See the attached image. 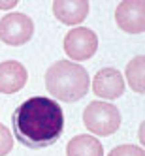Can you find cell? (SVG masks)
<instances>
[{
	"mask_svg": "<svg viewBox=\"0 0 145 156\" xmlns=\"http://www.w3.org/2000/svg\"><path fill=\"white\" fill-rule=\"evenodd\" d=\"M92 92L102 100H117L125 94V79L117 68H102L92 79Z\"/></svg>",
	"mask_w": 145,
	"mask_h": 156,
	"instance_id": "cell-7",
	"label": "cell"
},
{
	"mask_svg": "<svg viewBox=\"0 0 145 156\" xmlns=\"http://www.w3.org/2000/svg\"><path fill=\"white\" fill-rule=\"evenodd\" d=\"M83 124L94 136H113L121 128V111L109 102L94 100L83 111Z\"/></svg>",
	"mask_w": 145,
	"mask_h": 156,
	"instance_id": "cell-3",
	"label": "cell"
},
{
	"mask_svg": "<svg viewBox=\"0 0 145 156\" xmlns=\"http://www.w3.org/2000/svg\"><path fill=\"white\" fill-rule=\"evenodd\" d=\"M17 4V0H0V9H13Z\"/></svg>",
	"mask_w": 145,
	"mask_h": 156,
	"instance_id": "cell-14",
	"label": "cell"
},
{
	"mask_svg": "<svg viewBox=\"0 0 145 156\" xmlns=\"http://www.w3.org/2000/svg\"><path fill=\"white\" fill-rule=\"evenodd\" d=\"M53 13L62 25H81L89 15V0H55Z\"/></svg>",
	"mask_w": 145,
	"mask_h": 156,
	"instance_id": "cell-9",
	"label": "cell"
},
{
	"mask_svg": "<svg viewBox=\"0 0 145 156\" xmlns=\"http://www.w3.org/2000/svg\"><path fill=\"white\" fill-rule=\"evenodd\" d=\"M143 141H145V137H143V124L140 126V143L143 145Z\"/></svg>",
	"mask_w": 145,
	"mask_h": 156,
	"instance_id": "cell-15",
	"label": "cell"
},
{
	"mask_svg": "<svg viewBox=\"0 0 145 156\" xmlns=\"http://www.w3.org/2000/svg\"><path fill=\"white\" fill-rule=\"evenodd\" d=\"M12 149H13V136H12V132H9L8 126H4L0 122V156L9 154Z\"/></svg>",
	"mask_w": 145,
	"mask_h": 156,
	"instance_id": "cell-12",
	"label": "cell"
},
{
	"mask_svg": "<svg viewBox=\"0 0 145 156\" xmlns=\"http://www.w3.org/2000/svg\"><path fill=\"white\" fill-rule=\"evenodd\" d=\"M107 156H145V152L138 145H119V147L111 149Z\"/></svg>",
	"mask_w": 145,
	"mask_h": 156,
	"instance_id": "cell-13",
	"label": "cell"
},
{
	"mask_svg": "<svg viewBox=\"0 0 145 156\" xmlns=\"http://www.w3.org/2000/svg\"><path fill=\"white\" fill-rule=\"evenodd\" d=\"M66 156H104L102 141L94 136L79 133L68 141L66 145Z\"/></svg>",
	"mask_w": 145,
	"mask_h": 156,
	"instance_id": "cell-10",
	"label": "cell"
},
{
	"mask_svg": "<svg viewBox=\"0 0 145 156\" xmlns=\"http://www.w3.org/2000/svg\"><path fill=\"white\" fill-rule=\"evenodd\" d=\"M143 66H145V58L143 55H138L134 57L128 64H126V81L130 85V88L138 94H143L145 90V77H143Z\"/></svg>",
	"mask_w": 145,
	"mask_h": 156,
	"instance_id": "cell-11",
	"label": "cell"
},
{
	"mask_svg": "<svg viewBox=\"0 0 145 156\" xmlns=\"http://www.w3.org/2000/svg\"><path fill=\"white\" fill-rule=\"evenodd\" d=\"M28 81V72L19 60H4L0 62V92L15 94Z\"/></svg>",
	"mask_w": 145,
	"mask_h": 156,
	"instance_id": "cell-8",
	"label": "cell"
},
{
	"mask_svg": "<svg viewBox=\"0 0 145 156\" xmlns=\"http://www.w3.org/2000/svg\"><path fill=\"white\" fill-rule=\"evenodd\" d=\"M12 126L21 145L28 149H45L60 139L64 132V113L55 100L32 96L17 105Z\"/></svg>",
	"mask_w": 145,
	"mask_h": 156,
	"instance_id": "cell-1",
	"label": "cell"
},
{
	"mask_svg": "<svg viewBox=\"0 0 145 156\" xmlns=\"http://www.w3.org/2000/svg\"><path fill=\"white\" fill-rule=\"evenodd\" d=\"M96 51H98V36L91 28L75 27L64 36V53L75 64L94 57Z\"/></svg>",
	"mask_w": 145,
	"mask_h": 156,
	"instance_id": "cell-5",
	"label": "cell"
},
{
	"mask_svg": "<svg viewBox=\"0 0 145 156\" xmlns=\"http://www.w3.org/2000/svg\"><path fill=\"white\" fill-rule=\"evenodd\" d=\"M32 36H34V23L27 13L12 12L0 19V41H4L6 45H25Z\"/></svg>",
	"mask_w": 145,
	"mask_h": 156,
	"instance_id": "cell-4",
	"label": "cell"
},
{
	"mask_svg": "<svg viewBox=\"0 0 145 156\" xmlns=\"http://www.w3.org/2000/svg\"><path fill=\"white\" fill-rule=\"evenodd\" d=\"M115 23L126 34L145 30V0H122L115 9Z\"/></svg>",
	"mask_w": 145,
	"mask_h": 156,
	"instance_id": "cell-6",
	"label": "cell"
},
{
	"mask_svg": "<svg viewBox=\"0 0 145 156\" xmlns=\"http://www.w3.org/2000/svg\"><path fill=\"white\" fill-rule=\"evenodd\" d=\"M91 79L81 64L72 60H57L45 72V88L47 92L60 102H79L89 92Z\"/></svg>",
	"mask_w": 145,
	"mask_h": 156,
	"instance_id": "cell-2",
	"label": "cell"
}]
</instances>
